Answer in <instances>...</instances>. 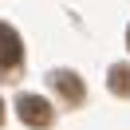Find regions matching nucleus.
Here are the masks:
<instances>
[{
  "label": "nucleus",
  "mask_w": 130,
  "mask_h": 130,
  "mask_svg": "<svg viewBox=\"0 0 130 130\" xmlns=\"http://www.w3.org/2000/svg\"><path fill=\"white\" fill-rule=\"evenodd\" d=\"M16 110H20V122L32 130H47L51 122H55V114H51V103L40 95H20L16 99Z\"/></svg>",
  "instance_id": "obj_1"
},
{
  "label": "nucleus",
  "mask_w": 130,
  "mask_h": 130,
  "mask_svg": "<svg viewBox=\"0 0 130 130\" xmlns=\"http://www.w3.org/2000/svg\"><path fill=\"white\" fill-rule=\"evenodd\" d=\"M20 63H24V43H20L16 28L0 24V75H12Z\"/></svg>",
  "instance_id": "obj_2"
},
{
  "label": "nucleus",
  "mask_w": 130,
  "mask_h": 130,
  "mask_svg": "<svg viewBox=\"0 0 130 130\" xmlns=\"http://www.w3.org/2000/svg\"><path fill=\"white\" fill-rule=\"evenodd\" d=\"M51 87L59 91V99H63L67 106H79L83 99H87V91H83V79L75 71H55L51 75Z\"/></svg>",
  "instance_id": "obj_3"
},
{
  "label": "nucleus",
  "mask_w": 130,
  "mask_h": 130,
  "mask_svg": "<svg viewBox=\"0 0 130 130\" xmlns=\"http://www.w3.org/2000/svg\"><path fill=\"white\" fill-rule=\"evenodd\" d=\"M106 87L118 99H130V63H114L110 71H106Z\"/></svg>",
  "instance_id": "obj_4"
},
{
  "label": "nucleus",
  "mask_w": 130,
  "mask_h": 130,
  "mask_svg": "<svg viewBox=\"0 0 130 130\" xmlns=\"http://www.w3.org/2000/svg\"><path fill=\"white\" fill-rule=\"evenodd\" d=\"M0 126H4V103H0Z\"/></svg>",
  "instance_id": "obj_5"
},
{
  "label": "nucleus",
  "mask_w": 130,
  "mask_h": 130,
  "mask_svg": "<svg viewBox=\"0 0 130 130\" xmlns=\"http://www.w3.org/2000/svg\"><path fill=\"white\" fill-rule=\"evenodd\" d=\"M126 43H130V32H126Z\"/></svg>",
  "instance_id": "obj_6"
}]
</instances>
